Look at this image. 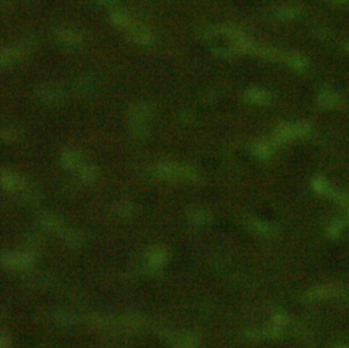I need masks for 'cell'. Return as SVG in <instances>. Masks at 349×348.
<instances>
[{
	"label": "cell",
	"mask_w": 349,
	"mask_h": 348,
	"mask_svg": "<svg viewBox=\"0 0 349 348\" xmlns=\"http://www.w3.org/2000/svg\"><path fill=\"white\" fill-rule=\"evenodd\" d=\"M319 102L323 106H327V108H331V106H335L338 104V97L335 96L334 93L331 92H323L319 97Z\"/></svg>",
	"instance_id": "1"
},
{
	"label": "cell",
	"mask_w": 349,
	"mask_h": 348,
	"mask_svg": "<svg viewBox=\"0 0 349 348\" xmlns=\"http://www.w3.org/2000/svg\"><path fill=\"white\" fill-rule=\"evenodd\" d=\"M134 37H135L138 41H142V43H146L147 40L150 39V36H149V33L146 32V30H143L142 28H139V29L134 30Z\"/></svg>",
	"instance_id": "2"
},
{
	"label": "cell",
	"mask_w": 349,
	"mask_h": 348,
	"mask_svg": "<svg viewBox=\"0 0 349 348\" xmlns=\"http://www.w3.org/2000/svg\"><path fill=\"white\" fill-rule=\"evenodd\" d=\"M289 63L297 70H304L305 68V60L303 58H299V56H292L289 59Z\"/></svg>",
	"instance_id": "3"
},
{
	"label": "cell",
	"mask_w": 349,
	"mask_h": 348,
	"mask_svg": "<svg viewBox=\"0 0 349 348\" xmlns=\"http://www.w3.org/2000/svg\"><path fill=\"white\" fill-rule=\"evenodd\" d=\"M250 96L252 97V100L259 102H265L267 100V94L265 92H261V90H252L250 93Z\"/></svg>",
	"instance_id": "4"
},
{
	"label": "cell",
	"mask_w": 349,
	"mask_h": 348,
	"mask_svg": "<svg viewBox=\"0 0 349 348\" xmlns=\"http://www.w3.org/2000/svg\"><path fill=\"white\" fill-rule=\"evenodd\" d=\"M113 20L116 21V24H120V25L126 24V17H124L123 14H120V13H116V14L113 15Z\"/></svg>",
	"instance_id": "5"
},
{
	"label": "cell",
	"mask_w": 349,
	"mask_h": 348,
	"mask_svg": "<svg viewBox=\"0 0 349 348\" xmlns=\"http://www.w3.org/2000/svg\"><path fill=\"white\" fill-rule=\"evenodd\" d=\"M337 2H344V0H337Z\"/></svg>",
	"instance_id": "6"
},
{
	"label": "cell",
	"mask_w": 349,
	"mask_h": 348,
	"mask_svg": "<svg viewBox=\"0 0 349 348\" xmlns=\"http://www.w3.org/2000/svg\"><path fill=\"white\" fill-rule=\"evenodd\" d=\"M346 48H348V49H349V44H348V45H346Z\"/></svg>",
	"instance_id": "7"
}]
</instances>
